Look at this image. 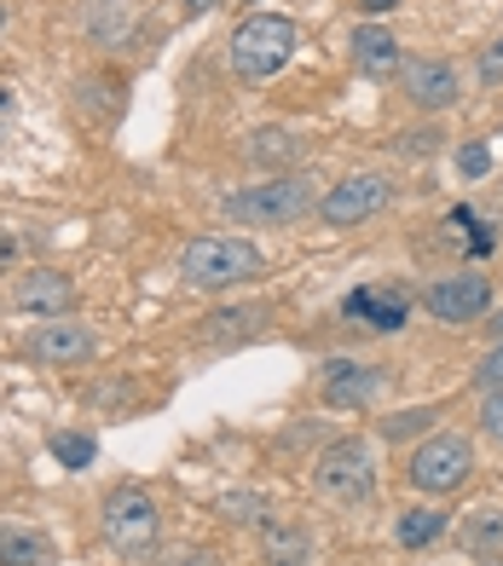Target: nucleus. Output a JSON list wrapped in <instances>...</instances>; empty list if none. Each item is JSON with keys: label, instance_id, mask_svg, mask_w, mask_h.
<instances>
[{"label": "nucleus", "instance_id": "b1692460", "mask_svg": "<svg viewBox=\"0 0 503 566\" xmlns=\"http://www.w3.org/2000/svg\"><path fill=\"white\" fill-rule=\"evenodd\" d=\"M474 388H481V394H503V342H492V353L481 358V370H474Z\"/></svg>", "mask_w": 503, "mask_h": 566}, {"label": "nucleus", "instance_id": "f257e3e1", "mask_svg": "<svg viewBox=\"0 0 503 566\" xmlns=\"http://www.w3.org/2000/svg\"><path fill=\"white\" fill-rule=\"evenodd\" d=\"M98 526H105V544L122 560H150L157 555L163 514H157V497H150L145 485H111L105 509H98Z\"/></svg>", "mask_w": 503, "mask_h": 566}, {"label": "nucleus", "instance_id": "2f4dec72", "mask_svg": "<svg viewBox=\"0 0 503 566\" xmlns=\"http://www.w3.org/2000/svg\"><path fill=\"white\" fill-rule=\"evenodd\" d=\"M12 254H18V238H0V266H12Z\"/></svg>", "mask_w": 503, "mask_h": 566}, {"label": "nucleus", "instance_id": "4468645a", "mask_svg": "<svg viewBox=\"0 0 503 566\" xmlns=\"http://www.w3.org/2000/svg\"><path fill=\"white\" fill-rule=\"evenodd\" d=\"M354 64L370 75V82H388V75L406 70V59H399V41L383 30V23H359V30H354Z\"/></svg>", "mask_w": 503, "mask_h": 566}, {"label": "nucleus", "instance_id": "5701e85b", "mask_svg": "<svg viewBox=\"0 0 503 566\" xmlns=\"http://www.w3.org/2000/svg\"><path fill=\"white\" fill-rule=\"evenodd\" d=\"M53 457L64 462V469H87V462H93V440H87V433H59Z\"/></svg>", "mask_w": 503, "mask_h": 566}, {"label": "nucleus", "instance_id": "0eeeda50", "mask_svg": "<svg viewBox=\"0 0 503 566\" xmlns=\"http://www.w3.org/2000/svg\"><path fill=\"white\" fill-rule=\"evenodd\" d=\"M422 306H429L440 324H474V318H486V306H492V277L486 272H446V277L429 283Z\"/></svg>", "mask_w": 503, "mask_h": 566}, {"label": "nucleus", "instance_id": "9b49d317", "mask_svg": "<svg viewBox=\"0 0 503 566\" xmlns=\"http://www.w3.org/2000/svg\"><path fill=\"white\" fill-rule=\"evenodd\" d=\"M23 347H30V358H41V365H82V358H93L98 336H93L87 324L59 318V324H41Z\"/></svg>", "mask_w": 503, "mask_h": 566}, {"label": "nucleus", "instance_id": "c85d7f7f", "mask_svg": "<svg viewBox=\"0 0 503 566\" xmlns=\"http://www.w3.org/2000/svg\"><path fill=\"white\" fill-rule=\"evenodd\" d=\"M434 145H440V134H406V139H399V150H406V157H429Z\"/></svg>", "mask_w": 503, "mask_h": 566}, {"label": "nucleus", "instance_id": "ddd939ff", "mask_svg": "<svg viewBox=\"0 0 503 566\" xmlns=\"http://www.w3.org/2000/svg\"><path fill=\"white\" fill-rule=\"evenodd\" d=\"M12 301L23 306V313L59 318V313H70V306H75V283H70L64 272H53V266H35V272H23V277H18Z\"/></svg>", "mask_w": 503, "mask_h": 566}, {"label": "nucleus", "instance_id": "a211bd4d", "mask_svg": "<svg viewBox=\"0 0 503 566\" xmlns=\"http://www.w3.org/2000/svg\"><path fill=\"white\" fill-rule=\"evenodd\" d=\"M266 318H272L266 306H232V313H209V318H203V336H209V342H243L249 329L266 324Z\"/></svg>", "mask_w": 503, "mask_h": 566}, {"label": "nucleus", "instance_id": "2eb2a0df", "mask_svg": "<svg viewBox=\"0 0 503 566\" xmlns=\"http://www.w3.org/2000/svg\"><path fill=\"white\" fill-rule=\"evenodd\" d=\"M301 150H307V145H301V134H290V127H261V134L243 139V157L255 168H272V174L301 163Z\"/></svg>", "mask_w": 503, "mask_h": 566}, {"label": "nucleus", "instance_id": "9d476101", "mask_svg": "<svg viewBox=\"0 0 503 566\" xmlns=\"http://www.w3.org/2000/svg\"><path fill=\"white\" fill-rule=\"evenodd\" d=\"M383 370L376 365H354V358H331L324 365V399H331L336 410H365L376 394H383Z\"/></svg>", "mask_w": 503, "mask_h": 566}, {"label": "nucleus", "instance_id": "c756f323", "mask_svg": "<svg viewBox=\"0 0 503 566\" xmlns=\"http://www.w3.org/2000/svg\"><path fill=\"white\" fill-rule=\"evenodd\" d=\"M12 116H18V98H12V87H0V139H7Z\"/></svg>", "mask_w": 503, "mask_h": 566}, {"label": "nucleus", "instance_id": "6e6552de", "mask_svg": "<svg viewBox=\"0 0 503 566\" xmlns=\"http://www.w3.org/2000/svg\"><path fill=\"white\" fill-rule=\"evenodd\" d=\"M388 191L394 186H388L383 174H347L342 186H331V191L318 197V220L324 226H365L388 202Z\"/></svg>", "mask_w": 503, "mask_h": 566}, {"label": "nucleus", "instance_id": "7ed1b4c3", "mask_svg": "<svg viewBox=\"0 0 503 566\" xmlns=\"http://www.w3.org/2000/svg\"><path fill=\"white\" fill-rule=\"evenodd\" d=\"M266 261H261V249L255 243H243V238H191L180 249V277L191 283V290H232V283H249V277H261Z\"/></svg>", "mask_w": 503, "mask_h": 566}, {"label": "nucleus", "instance_id": "423d86ee", "mask_svg": "<svg viewBox=\"0 0 503 566\" xmlns=\"http://www.w3.org/2000/svg\"><path fill=\"white\" fill-rule=\"evenodd\" d=\"M469 474H474V440H463V433H429V440L411 451V469H406V480L429 497L463 492Z\"/></svg>", "mask_w": 503, "mask_h": 566}, {"label": "nucleus", "instance_id": "f8f14e48", "mask_svg": "<svg viewBox=\"0 0 503 566\" xmlns=\"http://www.w3.org/2000/svg\"><path fill=\"white\" fill-rule=\"evenodd\" d=\"M342 313L347 318H365L376 336H394V329L411 318V295L399 290V283H383V290H354V295L342 301Z\"/></svg>", "mask_w": 503, "mask_h": 566}, {"label": "nucleus", "instance_id": "dca6fc26", "mask_svg": "<svg viewBox=\"0 0 503 566\" xmlns=\"http://www.w3.org/2000/svg\"><path fill=\"white\" fill-rule=\"evenodd\" d=\"M261 555H266V566H307L313 560V537L301 526H266Z\"/></svg>", "mask_w": 503, "mask_h": 566}, {"label": "nucleus", "instance_id": "20e7f679", "mask_svg": "<svg viewBox=\"0 0 503 566\" xmlns=\"http://www.w3.org/2000/svg\"><path fill=\"white\" fill-rule=\"evenodd\" d=\"M295 59V23L279 12H255L232 30V70L243 82H272Z\"/></svg>", "mask_w": 503, "mask_h": 566}, {"label": "nucleus", "instance_id": "6ab92c4d", "mask_svg": "<svg viewBox=\"0 0 503 566\" xmlns=\"http://www.w3.org/2000/svg\"><path fill=\"white\" fill-rule=\"evenodd\" d=\"M440 532H446V514L440 509H406V514H399V544H406V549L434 544Z\"/></svg>", "mask_w": 503, "mask_h": 566}, {"label": "nucleus", "instance_id": "39448f33", "mask_svg": "<svg viewBox=\"0 0 503 566\" xmlns=\"http://www.w3.org/2000/svg\"><path fill=\"white\" fill-rule=\"evenodd\" d=\"M313 485H318V497H331L342 509L370 503L376 497V446H365V440L324 446L313 462Z\"/></svg>", "mask_w": 503, "mask_h": 566}, {"label": "nucleus", "instance_id": "7c9ffc66", "mask_svg": "<svg viewBox=\"0 0 503 566\" xmlns=\"http://www.w3.org/2000/svg\"><path fill=\"white\" fill-rule=\"evenodd\" d=\"M180 7H186V18H203V12L220 7V0H180Z\"/></svg>", "mask_w": 503, "mask_h": 566}, {"label": "nucleus", "instance_id": "cd10ccee", "mask_svg": "<svg viewBox=\"0 0 503 566\" xmlns=\"http://www.w3.org/2000/svg\"><path fill=\"white\" fill-rule=\"evenodd\" d=\"M157 566H220L209 549H174V555H163Z\"/></svg>", "mask_w": 503, "mask_h": 566}, {"label": "nucleus", "instance_id": "f3484780", "mask_svg": "<svg viewBox=\"0 0 503 566\" xmlns=\"http://www.w3.org/2000/svg\"><path fill=\"white\" fill-rule=\"evenodd\" d=\"M46 560H53V544L41 532L0 526V566H46Z\"/></svg>", "mask_w": 503, "mask_h": 566}, {"label": "nucleus", "instance_id": "1a4fd4ad", "mask_svg": "<svg viewBox=\"0 0 503 566\" xmlns=\"http://www.w3.org/2000/svg\"><path fill=\"white\" fill-rule=\"evenodd\" d=\"M399 75H406V93H411L417 111H446V105L463 98V82H458V70H451L446 59H411Z\"/></svg>", "mask_w": 503, "mask_h": 566}, {"label": "nucleus", "instance_id": "4be33fe9", "mask_svg": "<svg viewBox=\"0 0 503 566\" xmlns=\"http://www.w3.org/2000/svg\"><path fill=\"white\" fill-rule=\"evenodd\" d=\"M220 514H226V521H238V526H255V521H266V497H255V492H226V497H220Z\"/></svg>", "mask_w": 503, "mask_h": 566}, {"label": "nucleus", "instance_id": "f03ea898", "mask_svg": "<svg viewBox=\"0 0 503 566\" xmlns=\"http://www.w3.org/2000/svg\"><path fill=\"white\" fill-rule=\"evenodd\" d=\"M220 209L226 220H243V226H295L301 214L318 209V186L307 174H272L249 191H232Z\"/></svg>", "mask_w": 503, "mask_h": 566}, {"label": "nucleus", "instance_id": "393cba45", "mask_svg": "<svg viewBox=\"0 0 503 566\" xmlns=\"http://www.w3.org/2000/svg\"><path fill=\"white\" fill-rule=\"evenodd\" d=\"M458 168H463L469 179H486V174H492V150H486V145H463V150H458Z\"/></svg>", "mask_w": 503, "mask_h": 566}, {"label": "nucleus", "instance_id": "a878e982", "mask_svg": "<svg viewBox=\"0 0 503 566\" xmlns=\"http://www.w3.org/2000/svg\"><path fill=\"white\" fill-rule=\"evenodd\" d=\"M481 82H486V87H503V35L481 53Z\"/></svg>", "mask_w": 503, "mask_h": 566}, {"label": "nucleus", "instance_id": "72a5a7b5", "mask_svg": "<svg viewBox=\"0 0 503 566\" xmlns=\"http://www.w3.org/2000/svg\"><path fill=\"white\" fill-rule=\"evenodd\" d=\"M492 342H503V313L492 318Z\"/></svg>", "mask_w": 503, "mask_h": 566}, {"label": "nucleus", "instance_id": "473e14b6", "mask_svg": "<svg viewBox=\"0 0 503 566\" xmlns=\"http://www.w3.org/2000/svg\"><path fill=\"white\" fill-rule=\"evenodd\" d=\"M388 7H399V0H365V12H388Z\"/></svg>", "mask_w": 503, "mask_h": 566}, {"label": "nucleus", "instance_id": "f704fd0d", "mask_svg": "<svg viewBox=\"0 0 503 566\" xmlns=\"http://www.w3.org/2000/svg\"><path fill=\"white\" fill-rule=\"evenodd\" d=\"M0 30H7V7H0Z\"/></svg>", "mask_w": 503, "mask_h": 566}, {"label": "nucleus", "instance_id": "412c9836", "mask_svg": "<svg viewBox=\"0 0 503 566\" xmlns=\"http://www.w3.org/2000/svg\"><path fill=\"white\" fill-rule=\"evenodd\" d=\"M440 417L434 405H417V410H394V417H383V440H411V433H422Z\"/></svg>", "mask_w": 503, "mask_h": 566}, {"label": "nucleus", "instance_id": "aec40b11", "mask_svg": "<svg viewBox=\"0 0 503 566\" xmlns=\"http://www.w3.org/2000/svg\"><path fill=\"white\" fill-rule=\"evenodd\" d=\"M463 544H469V549H481V555L503 549V514H497V509L469 514V526H463Z\"/></svg>", "mask_w": 503, "mask_h": 566}, {"label": "nucleus", "instance_id": "bb28decb", "mask_svg": "<svg viewBox=\"0 0 503 566\" xmlns=\"http://www.w3.org/2000/svg\"><path fill=\"white\" fill-rule=\"evenodd\" d=\"M481 428L503 446V394H486V405H481Z\"/></svg>", "mask_w": 503, "mask_h": 566}]
</instances>
